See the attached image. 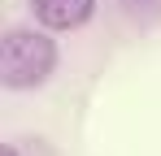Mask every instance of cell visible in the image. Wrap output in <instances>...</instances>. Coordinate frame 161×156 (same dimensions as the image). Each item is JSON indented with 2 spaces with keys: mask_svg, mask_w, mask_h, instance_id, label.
Masks as SVG:
<instances>
[{
  "mask_svg": "<svg viewBox=\"0 0 161 156\" xmlns=\"http://www.w3.org/2000/svg\"><path fill=\"white\" fill-rule=\"evenodd\" d=\"M53 70H57V44L44 30L13 26L0 39V82L9 91H31V87L48 82Z\"/></svg>",
  "mask_w": 161,
  "mask_h": 156,
  "instance_id": "6da1fadb",
  "label": "cell"
},
{
  "mask_svg": "<svg viewBox=\"0 0 161 156\" xmlns=\"http://www.w3.org/2000/svg\"><path fill=\"white\" fill-rule=\"evenodd\" d=\"M31 13L48 30H74L96 13V0H31Z\"/></svg>",
  "mask_w": 161,
  "mask_h": 156,
  "instance_id": "7a4b0ae2",
  "label": "cell"
},
{
  "mask_svg": "<svg viewBox=\"0 0 161 156\" xmlns=\"http://www.w3.org/2000/svg\"><path fill=\"white\" fill-rule=\"evenodd\" d=\"M0 156H18V148H4V152H0Z\"/></svg>",
  "mask_w": 161,
  "mask_h": 156,
  "instance_id": "3957f363",
  "label": "cell"
}]
</instances>
